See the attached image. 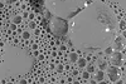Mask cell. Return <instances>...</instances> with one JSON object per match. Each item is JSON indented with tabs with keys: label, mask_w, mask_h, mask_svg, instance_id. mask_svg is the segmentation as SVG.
<instances>
[{
	"label": "cell",
	"mask_w": 126,
	"mask_h": 84,
	"mask_svg": "<svg viewBox=\"0 0 126 84\" xmlns=\"http://www.w3.org/2000/svg\"><path fill=\"white\" fill-rule=\"evenodd\" d=\"M49 26L52 29V33L56 36L64 38L66 34L68 33V22L66 19H61L57 16H53L49 22Z\"/></svg>",
	"instance_id": "6da1fadb"
},
{
	"label": "cell",
	"mask_w": 126,
	"mask_h": 84,
	"mask_svg": "<svg viewBox=\"0 0 126 84\" xmlns=\"http://www.w3.org/2000/svg\"><path fill=\"white\" fill-rule=\"evenodd\" d=\"M105 74H106V77L103 79V83H116L122 75H125L120 72L119 67H115V65H111V64H109L106 67Z\"/></svg>",
	"instance_id": "7a4b0ae2"
},
{
	"label": "cell",
	"mask_w": 126,
	"mask_h": 84,
	"mask_svg": "<svg viewBox=\"0 0 126 84\" xmlns=\"http://www.w3.org/2000/svg\"><path fill=\"white\" fill-rule=\"evenodd\" d=\"M107 61H109V64H111V65L120 67L121 64H124V63H125V54H122L121 51L113 50L112 53L109 55Z\"/></svg>",
	"instance_id": "3957f363"
},
{
	"label": "cell",
	"mask_w": 126,
	"mask_h": 84,
	"mask_svg": "<svg viewBox=\"0 0 126 84\" xmlns=\"http://www.w3.org/2000/svg\"><path fill=\"white\" fill-rule=\"evenodd\" d=\"M105 77H106V74H105V70H101V69H97L94 70L92 74H91V78L96 80V83H103V79Z\"/></svg>",
	"instance_id": "277c9868"
},
{
	"label": "cell",
	"mask_w": 126,
	"mask_h": 84,
	"mask_svg": "<svg viewBox=\"0 0 126 84\" xmlns=\"http://www.w3.org/2000/svg\"><path fill=\"white\" fill-rule=\"evenodd\" d=\"M9 22L15 24V25H18V26H20L23 24L24 19H23L22 15H20V13H13L12 15H10V18H9Z\"/></svg>",
	"instance_id": "5b68a950"
},
{
	"label": "cell",
	"mask_w": 126,
	"mask_h": 84,
	"mask_svg": "<svg viewBox=\"0 0 126 84\" xmlns=\"http://www.w3.org/2000/svg\"><path fill=\"white\" fill-rule=\"evenodd\" d=\"M19 38H20V40H22V41H28V40H30L32 38H33V36H32V30H29L28 28L23 29V31L20 33Z\"/></svg>",
	"instance_id": "8992f818"
},
{
	"label": "cell",
	"mask_w": 126,
	"mask_h": 84,
	"mask_svg": "<svg viewBox=\"0 0 126 84\" xmlns=\"http://www.w3.org/2000/svg\"><path fill=\"white\" fill-rule=\"evenodd\" d=\"M87 63H88V61L86 60V58L83 57V55H81V57L77 59V61H76V64H75V65H76L78 69H81V70H82V69H85V68H86Z\"/></svg>",
	"instance_id": "52a82bcc"
},
{
	"label": "cell",
	"mask_w": 126,
	"mask_h": 84,
	"mask_svg": "<svg viewBox=\"0 0 126 84\" xmlns=\"http://www.w3.org/2000/svg\"><path fill=\"white\" fill-rule=\"evenodd\" d=\"M69 51V50H68ZM67 58H68V63H71V64H76V61H77V59L79 58V55H78V53L75 50V51H69L68 53V55H67Z\"/></svg>",
	"instance_id": "ba28073f"
},
{
	"label": "cell",
	"mask_w": 126,
	"mask_h": 84,
	"mask_svg": "<svg viewBox=\"0 0 126 84\" xmlns=\"http://www.w3.org/2000/svg\"><path fill=\"white\" fill-rule=\"evenodd\" d=\"M79 75H81V78H82L83 83H88V80L91 79V73H90V72H87L86 69H82V70H81V73H79Z\"/></svg>",
	"instance_id": "9c48e42d"
},
{
	"label": "cell",
	"mask_w": 126,
	"mask_h": 84,
	"mask_svg": "<svg viewBox=\"0 0 126 84\" xmlns=\"http://www.w3.org/2000/svg\"><path fill=\"white\" fill-rule=\"evenodd\" d=\"M42 15H43L44 20H47V22H50V20H52V18H53V15H52V13L49 12L48 9H46L44 6L42 8Z\"/></svg>",
	"instance_id": "30bf717a"
},
{
	"label": "cell",
	"mask_w": 126,
	"mask_h": 84,
	"mask_svg": "<svg viewBox=\"0 0 126 84\" xmlns=\"http://www.w3.org/2000/svg\"><path fill=\"white\" fill-rule=\"evenodd\" d=\"M54 73H57V74H63V73H64V63L59 61L58 64H56Z\"/></svg>",
	"instance_id": "8fae6325"
},
{
	"label": "cell",
	"mask_w": 126,
	"mask_h": 84,
	"mask_svg": "<svg viewBox=\"0 0 126 84\" xmlns=\"http://www.w3.org/2000/svg\"><path fill=\"white\" fill-rule=\"evenodd\" d=\"M79 73H81V69H78L76 65H73L72 67V69H71V72H69V74L75 78V77H77V75H79Z\"/></svg>",
	"instance_id": "7c38bea8"
},
{
	"label": "cell",
	"mask_w": 126,
	"mask_h": 84,
	"mask_svg": "<svg viewBox=\"0 0 126 84\" xmlns=\"http://www.w3.org/2000/svg\"><path fill=\"white\" fill-rule=\"evenodd\" d=\"M37 26H39V24L37 23V20H30V22H28V29L29 30H34Z\"/></svg>",
	"instance_id": "4fadbf2b"
},
{
	"label": "cell",
	"mask_w": 126,
	"mask_h": 84,
	"mask_svg": "<svg viewBox=\"0 0 126 84\" xmlns=\"http://www.w3.org/2000/svg\"><path fill=\"white\" fill-rule=\"evenodd\" d=\"M87 72H90L91 74L96 70V64H93V63H87V65H86V68H85Z\"/></svg>",
	"instance_id": "5bb4252c"
},
{
	"label": "cell",
	"mask_w": 126,
	"mask_h": 84,
	"mask_svg": "<svg viewBox=\"0 0 126 84\" xmlns=\"http://www.w3.org/2000/svg\"><path fill=\"white\" fill-rule=\"evenodd\" d=\"M102 51H103V54H105V55H107V57H109V55L112 53V51H113V48H112V45H109V47L105 48Z\"/></svg>",
	"instance_id": "9a60e30c"
},
{
	"label": "cell",
	"mask_w": 126,
	"mask_h": 84,
	"mask_svg": "<svg viewBox=\"0 0 126 84\" xmlns=\"http://www.w3.org/2000/svg\"><path fill=\"white\" fill-rule=\"evenodd\" d=\"M119 28H120V31H125V19L119 20Z\"/></svg>",
	"instance_id": "2e32d148"
},
{
	"label": "cell",
	"mask_w": 126,
	"mask_h": 84,
	"mask_svg": "<svg viewBox=\"0 0 126 84\" xmlns=\"http://www.w3.org/2000/svg\"><path fill=\"white\" fill-rule=\"evenodd\" d=\"M37 15L34 12H29V16H28V22H30V20H35Z\"/></svg>",
	"instance_id": "e0dca14e"
},
{
	"label": "cell",
	"mask_w": 126,
	"mask_h": 84,
	"mask_svg": "<svg viewBox=\"0 0 126 84\" xmlns=\"http://www.w3.org/2000/svg\"><path fill=\"white\" fill-rule=\"evenodd\" d=\"M20 15L23 16V19H24V20H28V16H29V12H28V10H25V12H22V13H20Z\"/></svg>",
	"instance_id": "ac0fdd59"
}]
</instances>
